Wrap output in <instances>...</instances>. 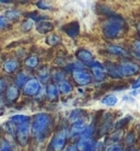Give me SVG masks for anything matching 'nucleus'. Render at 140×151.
Masks as SVG:
<instances>
[{
	"instance_id": "nucleus-1",
	"label": "nucleus",
	"mask_w": 140,
	"mask_h": 151,
	"mask_svg": "<svg viewBox=\"0 0 140 151\" xmlns=\"http://www.w3.org/2000/svg\"><path fill=\"white\" fill-rule=\"evenodd\" d=\"M52 126V116L47 113H37L33 116L31 132L37 141H43L48 136Z\"/></svg>"
},
{
	"instance_id": "nucleus-2",
	"label": "nucleus",
	"mask_w": 140,
	"mask_h": 151,
	"mask_svg": "<svg viewBox=\"0 0 140 151\" xmlns=\"http://www.w3.org/2000/svg\"><path fill=\"white\" fill-rule=\"evenodd\" d=\"M126 29V22L119 14H112L102 27L103 35L110 40H115L121 36Z\"/></svg>"
},
{
	"instance_id": "nucleus-3",
	"label": "nucleus",
	"mask_w": 140,
	"mask_h": 151,
	"mask_svg": "<svg viewBox=\"0 0 140 151\" xmlns=\"http://www.w3.org/2000/svg\"><path fill=\"white\" fill-rule=\"evenodd\" d=\"M67 138H68L67 129L66 128L60 129L53 137V139H52L50 144H49V149L52 151H61L65 148V146H66Z\"/></svg>"
},
{
	"instance_id": "nucleus-4",
	"label": "nucleus",
	"mask_w": 140,
	"mask_h": 151,
	"mask_svg": "<svg viewBox=\"0 0 140 151\" xmlns=\"http://www.w3.org/2000/svg\"><path fill=\"white\" fill-rule=\"evenodd\" d=\"M117 71L121 78L124 77H133V76L139 73L140 67L139 65L135 64L133 61H123L116 66Z\"/></svg>"
},
{
	"instance_id": "nucleus-5",
	"label": "nucleus",
	"mask_w": 140,
	"mask_h": 151,
	"mask_svg": "<svg viewBox=\"0 0 140 151\" xmlns=\"http://www.w3.org/2000/svg\"><path fill=\"white\" fill-rule=\"evenodd\" d=\"M31 135V125L30 123H25L20 126H17V132H15V137L17 140L20 144V146H27L29 140H30Z\"/></svg>"
},
{
	"instance_id": "nucleus-6",
	"label": "nucleus",
	"mask_w": 140,
	"mask_h": 151,
	"mask_svg": "<svg viewBox=\"0 0 140 151\" xmlns=\"http://www.w3.org/2000/svg\"><path fill=\"white\" fill-rule=\"evenodd\" d=\"M72 79L75 81L77 86L79 87H85L89 86L92 82V76L89 71L85 69H81V70H76V71L71 72Z\"/></svg>"
},
{
	"instance_id": "nucleus-7",
	"label": "nucleus",
	"mask_w": 140,
	"mask_h": 151,
	"mask_svg": "<svg viewBox=\"0 0 140 151\" xmlns=\"http://www.w3.org/2000/svg\"><path fill=\"white\" fill-rule=\"evenodd\" d=\"M41 91V83L36 78H31L23 87V93L27 96H36Z\"/></svg>"
},
{
	"instance_id": "nucleus-8",
	"label": "nucleus",
	"mask_w": 140,
	"mask_h": 151,
	"mask_svg": "<svg viewBox=\"0 0 140 151\" xmlns=\"http://www.w3.org/2000/svg\"><path fill=\"white\" fill-rule=\"evenodd\" d=\"M88 67H90V69H91V76L92 78H94L95 81L102 82V81L105 80L106 73L104 71V67H103V65L101 63L94 60L92 61Z\"/></svg>"
},
{
	"instance_id": "nucleus-9",
	"label": "nucleus",
	"mask_w": 140,
	"mask_h": 151,
	"mask_svg": "<svg viewBox=\"0 0 140 151\" xmlns=\"http://www.w3.org/2000/svg\"><path fill=\"white\" fill-rule=\"evenodd\" d=\"M76 57L78 61L81 63L83 66H89L92 61H94V57H93V54L89 50V49L85 48H80L76 52Z\"/></svg>"
},
{
	"instance_id": "nucleus-10",
	"label": "nucleus",
	"mask_w": 140,
	"mask_h": 151,
	"mask_svg": "<svg viewBox=\"0 0 140 151\" xmlns=\"http://www.w3.org/2000/svg\"><path fill=\"white\" fill-rule=\"evenodd\" d=\"M20 96V90L14 84L8 86L6 91H4V101L8 103H14Z\"/></svg>"
},
{
	"instance_id": "nucleus-11",
	"label": "nucleus",
	"mask_w": 140,
	"mask_h": 151,
	"mask_svg": "<svg viewBox=\"0 0 140 151\" xmlns=\"http://www.w3.org/2000/svg\"><path fill=\"white\" fill-rule=\"evenodd\" d=\"M62 31L70 37L75 38L80 34V24L76 21L70 23H67L66 25L62 27Z\"/></svg>"
},
{
	"instance_id": "nucleus-12",
	"label": "nucleus",
	"mask_w": 140,
	"mask_h": 151,
	"mask_svg": "<svg viewBox=\"0 0 140 151\" xmlns=\"http://www.w3.org/2000/svg\"><path fill=\"white\" fill-rule=\"evenodd\" d=\"M35 29L39 34H47L54 30V23L48 21V20H43V21L36 23Z\"/></svg>"
},
{
	"instance_id": "nucleus-13",
	"label": "nucleus",
	"mask_w": 140,
	"mask_h": 151,
	"mask_svg": "<svg viewBox=\"0 0 140 151\" xmlns=\"http://www.w3.org/2000/svg\"><path fill=\"white\" fill-rule=\"evenodd\" d=\"M103 67H104V71H105L106 76H110L114 79H121V77L117 71V67H116V65H114V63L106 61L105 64L103 65Z\"/></svg>"
},
{
	"instance_id": "nucleus-14",
	"label": "nucleus",
	"mask_w": 140,
	"mask_h": 151,
	"mask_svg": "<svg viewBox=\"0 0 140 151\" xmlns=\"http://www.w3.org/2000/svg\"><path fill=\"white\" fill-rule=\"evenodd\" d=\"M19 69V61L17 59H9L2 64V70L8 75L14 73Z\"/></svg>"
},
{
	"instance_id": "nucleus-15",
	"label": "nucleus",
	"mask_w": 140,
	"mask_h": 151,
	"mask_svg": "<svg viewBox=\"0 0 140 151\" xmlns=\"http://www.w3.org/2000/svg\"><path fill=\"white\" fill-rule=\"evenodd\" d=\"M85 126H87V124L84 123V121H79V122L73 123V124L71 125V127H70L69 135L71 137L80 136V135L82 134V132L84 130V128H85Z\"/></svg>"
},
{
	"instance_id": "nucleus-16",
	"label": "nucleus",
	"mask_w": 140,
	"mask_h": 151,
	"mask_svg": "<svg viewBox=\"0 0 140 151\" xmlns=\"http://www.w3.org/2000/svg\"><path fill=\"white\" fill-rule=\"evenodd\" d=\"M46 96L50 102H55L59 98V91L55 84H48L46 87Z\"/></svg>"
},
{
	"instance_id": "nucleus-17",
	"label": "nucleus",
	"mask_w": 140,
	"mask_h": 151,
	"mask_svg": "<svg viewBox=\"0 0 140 151\" xmlns=\"http://www.w3.org/2000/svg\"><path fill=\"white\" fill-rule=\"evenodd\" d=\"M106 52H108L112 55H116V56H125L127 52L124 47H121L119 45H115V44H108L105 46Z\"/></svg>"
},
{
	"instance_id": "nucleus-18",
	"label": "nucleus",
	"mask_w": 140,
	"mask_h": 151,
	"mask_svg": "<svg viewBox=\"0 0 140 151\" xmlns=\"http://www.w3.org/2000/svg\"><path fill=\"white\" fill-rule=\"evenodd\" d=\"M57 89L59 91V94H69V93H71L72 90H73V87H72V84L69 82L68 80H64V81H61V82L58 83V86H57Z\"/></svg>"
},
{
	"instance_id": "nucleus-19",
	"label": "nucleus",
	"mask_w": 140,
	"mask_h": 151,
	"mask_svg": "<svg viewBox=\"0 0 140 151\" xmlns=\"http://www.w3.org/2000/svg\"><path fill=\"white\" fill-rule=\"evenodd\" d=\"M38 64H39V59H38V57L35 56V55H31V56L27 57L25 60H24V66H25V68L30 69V70L37 68Z\"/></svg>"
},
{
	"instance_id": "nucleus-20",
	"label": "nucleus",
	"mask_w": 140,
	"mask_h": 151,
	"mask_svg": "<svg viewBox=\"0 0 140 151\" xmlns=\"http://www.w3.org/2000/svg\"><path fill=\"white\" fill-rule=\"evenodd\" d=\"M30 116L22 115V114H17V115H13V116L10 117V122L12 124H14L15 126H20V125L25 124V123H30Z\"/></svg>"
},
{
	"instance_id": "nucleus-21",
	"label": "nucleus",
	"mask_w": 140,
	"mask_h": 151,
	"mask_svg": "<svg viewBox=\"0 0 140 151\" xmlns=\"http://www.w3.org/2000/svg\"><path fill=\"white\" fill-rule=\"evenodd\" d=\"M21 12L17 9H11V10H7L4 11V18L8 20V21H11V22H15L21 18Z\"/></svg>"
},
{
	"instance_id": "nucleus-22",
	"label": "nucleus",
	"mask_w": 140,
	"mask_h": 151,
	"mask_svg": "<svg viewBox=\"0 0 140 151\" xmlns=\"http://www.w3.org/2000/svg\"><path fill=\"white\" fill-rule=\"evenodd\" d=\"M27 80H29V77L25 73L24 71H20L18 75L15 76V79H14V86L15 87L20 88H23L24 87V84L27 82Z\"/></svg>"
},
{
	"instance_id": "nucleus-23",
	"label": "nucleus",
	"mask_w": 140,
	"mask_h": 151,
	"mask_svg": "<svg viewBox=\"0 0 140 151\" xmlns=\"http://www.w3.org/2000/svg\"><path fill=\"white\" fill-rule=\"evenodd\" d=\"M95 128H94V124H89L85 126L84 130L82 132V134L80 135L79 138H82V139H87V140H91L92 136L94 135Z\"/></svg>"
},
{
	"instance_id": "nucleus-24",
	"label": "nucleus",
	"mask_w": 140,
	"mask_h": 151,
	"mask_svg": "<svg viewBox=\"0 0 140 151\" xmlns=\"http://www.w3.org/2000/svg\"><path fill=\"white\" fill-rule=\"evenodd\" d=\"M38 76V81L39 83H47L48 80L50 79V73H49V70L47 67H42V68L38 70L37 72Z\"/></svg>"
},
{
	"instance_id": "nucleus-25",
	"label": "nucleus",
	"mask_w": 140,
	"mask_h": 151,
	"mask_svg": "<svg viewBox=\"0 0 140 151\" xmlns=\"http://www.w3.org/2000/svg\"><path fill=\"white\" fill-rule=\"evenodd\" d=\"M84 112L83 110H73L70 114V116H69V122H71L72 124L73 123H76V122H79V121H83L82 118L84 116Z\"/></svg>"
},
{
	"instance_id": "nucleus-26",
	"label": "nucleus",
	"mask_w": 140,
	"mask_h": 151,
	"mask_svg": "<svg viewBox=\"0 0 140 151\" xmlns=\"http://www.w3.org/2000/svg\"><path fill=\"white\" fill-rule=\"evenodd\" d=\"M117 102H118L117 96L114 94H108L102 99V103L105 104L106 106H114L117 104Z\"/></svg>"
},
{
	"instance_id": "nucleus-27",
	"label": "nucleus",
	"mask_w": 140,
	"mask_h": 151,
	"mask_svg": "<svg viewBox=\"0 0 140 151\" xmlns=\"http://www.w3.org/2000/svg\"><path fill=\"white\" fill-rule=\"evenodd\" d=\"M60 37L57 34H50L46 37V43L48 44L49 46H56L60 43Z\"/></svg>"
},
{
	"instance_id": "nucleus-28",
	"label": "nucleus",
	"mask_w": 140,
	"mask_h": 151,
	"mask_svg": "<svg viewBox=\"0 0 140 151\" xmlns=\"http://www.w3.org/2000/svg\"><path fill=\"white\" fill-rule=\"evenodd\" d=\"M131 119V116H129V115H127V116H125L124 118H121V119H119V121L116 123V124L114 125V128L115 129H121V128H124L126 125L128 124L129 121Z\"/></svg>"
},
{
	"instance_id": "nucleus-29",
	"label": "nucleus",
	"mask_w": 140,
	"mask_h": 151,
	"mask_svg": "<svg viewBox=\"0 0 140 151\" xmlns=\"http://www.w3.org/2000/svg\"><path fill=\"white\" fill-rule=\"evenodd\" d=\"M52 77H53L54 81L57 83H59V82H61V81L66 80V73H65L64 71H61V70H56V71H54Z\"/></svg>"
},
{
	"instance_id": "nucleus-30",
	"label": "nucleus",
	"mask_w": 140,
	"mask_h": 151,
	"mask_svg": "<svg viewBox=\"0 0 140 151\" xmlns=\"http://www.w3.org/2000/svg\"><path fill=\"white\" fill-rule=\"evenodd\" d=\"M33 27H34V22L30 19H27L24 22H22V24H21V30H22L23 32H29V31H31L33 29Z\"/></svg>"
},
{
	"instance_id": "nucleus-31",
	"label": "nucleus",
	"mask_w": 140,
	"mask_h": 151,
	"mask_svg": "<svg viewBox=\"0 0 140 151\" xmlns=\"http://www.w3.org/2000/svg\"><path fill=\"white\" fill-rule=\"evenodd\" d=\"M4 129L7 132H9V134L13 135V134H15V132H17V126H15L14 124H12L10 121H8L7 123L4 125Z\"/></svg>"
},
{
	"instance_id": "nucleus-32",
	"label": "nucleus",
	"mask_w": 140,
	"mask_h": 151,
	"mask_svg": "<svg viewBox=\"0 0 140 151\" xmlns=\"http://www.w3.org/2000/svg\"><path fill=\"white\" fill-rule=\"evenodd\" d=\"M0 151H12L11 145L9 144L4 138L0 139Z\"/></svg>"
},
{
	"instance_id": "nucleus-33",
	"label": "nucleus",
	"mask_w": 140,
	"mask_h": 151,
	"mask_svg": "<svg viewBox=\"0 0 140 151\" xmlns=\"http://www.w3.org/2000/svg\"><path fill=\"white\" fill-rule=\"evenodd\" d=\"M135 141H136V136H135V132H130L125 137V144L127 146H133L135 144Z\"/></svg>"
},
{
	"instance_id": "nucleus-34",
	"label": "nucleus",
	"mask_w": 140,
	"mask_h": 151,
	"mask_svg": "<svg viewBox=\"0 0 140 151\" xmlns=\"http://www.w3.org/2000/svg\"><path fill=\"white\" fill-rule=\"evenodd\" d=\"M36 7L38 9H41V10H52L53 9V7L48 2H46V1H37L36 2Z\"/></svg>"
},
{
	"instance_id": "nucleus-35",
	"label": "nucleus",
	"mask_w": 140,
	"mask_h": 151,
	"mask_svg": "<svg viewBox=\"0 0 140 151\" xmlns=\"http://www.w3.org/2000/svg\"><path fill=\"white\" fill-rule=\"evenodd\" d=\"M8 27H9V21L2 14H0V31L7 30Z\"/></svg>"
},
{
	"instance_id": "nucleus-36",
	"label": "nucleus",
	"mask_w": 140,
	"mask_h": 151,
	"mask_svg": "<svg viewBox=\"0 0 140 151\" xmlns=\"http://www.w3.org/2000/svg\"><path fill=\"white\" fill-rule=\"evenodd\" d=\"M7 87V80L4 78H0V98H2V94L4 93Z\"/></svg>"
},
{
	"instance_id": "nucleus-37",
	"label": "nucleus",
	"mask_w": 140,
	"mask_h": 151,
	"mask_svg": "<svg viewBox=\"0 0 140 151\" xmlns=\"http://www.w3.org/2000/svg\"><path fill=\"white\" fill-rule=\"evenodd\" d=\"M106 151H124V149H123V147H121V145L115 144V145H111L110 147L106 149Z\"/></svg>"
},
{
	"instance_id": "nucleus-38",
	"label": "nucleus",
	"mask_w": 140,
	"mask_h": 151,
	"mask_svg": "<svg viewBox=\"0 0 140 151\" xmlns=\"http://www.w3.org/2000/svg\"><path fill=\"white\" fill-rule=\"evenodd\" d=\"M84 151H96V142L94 140H90V142L84 149Z\"/></svg>"
},
{
	"instance_id": "nucleus-39",
	"label": "nucleus",
	"mask_w": 140,
	"mask_h": 151,
	"mask_svg": "<svg viewBox=\"0 0 140 151\" xmlns=\"http://www.w3.org/2000/svg\"><path fill=\"white\" fill-rule=\"evenodd\" d=\"M64 151H78V147H77V144H70L68 145L66 149Z\"/></svg>"
},
{
	"instance_id": "nucleus-40",
	"label": "nucleus",
	"mask_w": 140,
	"mask_h": 151,
	"mask_svg": "<svg viewBox=\"0 0 140 151\" xmlns=\"http://www.w3.org/2000/svg\"><path fill=\"white\" fill-rule=\"evenodd\" d=\"M134 49L138 54V56H140V41H136L134 43Z\"/></svg>"
},
{
	"instance_id": "nucleus-41",
	"label": "nucleus",
	"mask_w": 140,
	"mask_h": 151,
	"mask_svg": "<svg viewBox=\"0 0 140 151\" xmlns=\"http://www.w3.org/2000/svg\"><path fill=\"white\" fill-rule=\"evenodd\" d=\"M131 88H133L134 90L140 89V77L136 80V81H135V82H133V84H131Z\"/></svg>"
},
{
	"instance_id": "nucleus-42",
	"label": "nucleus",
	"mask_w": 140,
	"mask_h": 151,
	"mask_svg": "<svg viewBox=\"0 0 140 151\" xmlns=\"http://www.w3.org/2000/svg\"><path fill=\"white\" fill-rule=\"evenodd\" d=\"M4 98H0V107H4Z\"/></svg>"
},
{
	"instance_id": "nucleus-43",
	"label": "nucleus",
	"mask_w": 140,
	"mask_h": 151,
	"mask_svg": "<svg viewBox=\"0 0 140 151\" xmlns=\"http://www.w3.org/2000/svg\"><path fill=\"white\" fill-rule=\"evenodd\" d=\"M137 30H138V32H139V34H140V23L137 24Z\"/></svg>"
},
{
	"instance_id": "nucleus-44",
	"label": "nucleus",
	"mask_w": 140,
	"mask_h": 151,
	"mask_svg": "<svg viewBox=\"0 0 140 151\" xmlns=\"http://www.w3.org/2000/svg\"><path fill=\"white\" fill-rule=\"evenodd\" d=\"M139 136H140V125H139Z\"/></svg>"
}]
</instances>
